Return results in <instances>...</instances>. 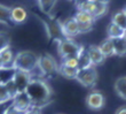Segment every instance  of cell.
Here are the masks:
<instances>
[{
	"label": "cell",
	"instance_id": "obj_1",
	"mask_svg": "<svg viewBox=\"0 0 126 114\" xmlns=\"http://www.w3.org/2000/svg\"><path fill=\"white\" fill-rule=\"evenodd\" d=\"M25 94L30 99L32 107L41 108L50 101L52 98V89L48 84L43 80H31L30 84L28 85Z\"/></svg>",
	"mask_w": 126,
	"mask_h": 114
},
{
	"label": "cell",
	"instance_id": "obj_2",
	"mask_svg": "<svg viewBox=\"0 0 126 114\" xmlns=\"http://www.w3.org/2000/svg\"><path fill=\"white\" fill-rule=\"evenodd\" d=\"M38 59L39 57L31 51H22L15 55L14 70L24 71L31 75L36 69H38Z\"/></svg>",
	"mask_w": 126,
	"mask_h": 114
},
{
	"label": "cell",
	"instance_id": "obj_3",
	"mask_svg": "<svg viewBox=\"0 0 126 114\" xmlns=\"http://www.w3.org/2000/svg\"><path fill=\"white\" fill-rule=\"evenodd\" d=\"M57 52L61 59L69 57H78L79 53L84 50V46L77 44L75 40L72 39H66V38H62V39L57 40Z\"/></svg>",
	"mask_w": 126,
	"mask_h": 114
},
{
	"label": "cell",
	"instance_id": "obj_4",
	"mask_svg": "<svg viewBox=\"0 0 126 114\" xmlns=\"http://www.w3.org/2000/svg\"><path fill=\"white\" fill-rule=\"evenodd\" d=\"M38 68L41 75H53L59 73V65L53 55L45 53L38 59Z\"/></svg>",
	"mask_w": 126,
	"mask_h": 114
},
{
	"label": "cell",
	"instance_id": "obj_5",
	"mask_svg": "<svg viewBox=\"0 0 126 114\" xmlns=\"http://www.w3.org/2000/svg\"><path fill=\"white\" fill-rule=\"evenodd\" d=\"M97 80H99V75H97V70L94 66L87 68V69L78 70V74L76 76L77 82H79L85 88H93L97 83Z\"/></svg>",
	"mask_w": 126,
	"mask_h": 114
},
{
	"label": "cell",
	"instance_id": "obj_6",
	"mask_svg": "<svg viewBox=\"0 0 126 114\" xmlns=\"http://www.w3.org/2000/svg\"><path fill=\"white\" fill-rule=\"evenodd\" d=\"M73 17H75V20L78 23L80 34H86V32H90L92 30L95 20L93 19V16L91 14L86 13V12H83V10H78Z\"/></svg>",
	"mask_w": 126,
	"mask_h": 114
},
{
	"label": "cell",
	"instance_id": "obj_7",
	"mask_svg": "<svg viewBox=\"0 0 126 114\" xmlns=\"http://www.w3.org/2000/svg\"><path fill=\"white\" fill-rule=\"evenodd\" d=\"M61 30H62L63 37L66 39H71L75 38L76 36L80 34L79 32V27L77 21L75 20V17H68L66 20L61 22Z\"/></svg>",
	"mask_w": 126,
	"mask_h": 114
},
{
	"label": "cell",
	"instance_id": "obj_8",
	"mask_svg": "<svg viewBox=\"0 0 126 114\" xmlns=\"http://www.w3.org/2000/svg\"><path fill=\"white\" fill-rule=\"evenodd\" d=\"M104 104H106V98L101 91L94 90L87 94L86 105L92 111H100L101 108L104 107Z\"/></svg>",
	"mask_w": 126,
	"mask_h": 114
},
{
	"label": "cell",
	"instance_id": "obj_9",
	"mask_svg": "<svg viewBox=\"0 0 126 114\" xmlns=\"http://www.w3.org/2000/svg\"><path fill=\"white\" fill-rule=\"evenodd\" d=\"M31 75L28 74V73H24V71H20V70H15L13 74V81L15 85H16L17 90L20 93H23L27 90L28 85L30 84L31 82Z\"/></svg>",
	"mask_w": 126,
	"mask_h": 114
},
{
	"label": "cell",
	"instance_id": "obj_10",
	"mask_svg": "<svg viewBox=\"0 0 126 114\" xmlns=\"http://www.w3.org/2000/svg\"><path fill=\"white\" fill-rule=\"evenodd\" d=\"M12 101H13L12 105H13L14 107L17 108V110L21 112H24V113H27L29 110L32 108V104H31L30 99L28 98V96L25 94V92L18 93Z\"/></svg>",
	"mask_w": 126,
	"mask_h": 114
},
{
	"label": "cell",
	"instance_id": "obj_11",
	"mask_svg": "<svg viewBox=\"0 0 126 114\" xmlns=\"http://www.w3.org/2000/svg\"><path fill=\"white\" fill-rule=\"evenodd\" d=\"M87 54H88V57H90L91 61H92V64L93 66H99V65H102L104 61H106L107 58L104 57L100 50L99 45H90L88 48L86 50Z\"/></svg>",
	"mask_w": 126,
	"mask_h": 114
},
{
	"label": "cell",
	"instance_id": "obj_12",
	"mask_svg": "<svg viewBox=\"0 0 126 114\" xmlns=\"http://www.w3.org/2000/svg\"><path fill=\"white\" fill-rule=\"evenodd\" d=\"M28 17V13L25 8L21 6H15L10 9V22L16 24L23 23L24 21L27 20Z\"/></svg>",
	"mask_w": 126,
	"mask_h": 114
},
{
	"label": "cell",
	"instance_id": "obj_13",
	"mask_svg": "<svg viewBox=\"0 0 126 114\" xmlns=\"http://www.w3.org/2000/svg\"><path fill=\"white\" fill-rule=\"evenodd\" d=\"M0 58L2 61V69H14V60H15V55L13 54L12 50L6 48L0 52Z\"/></svg>",
	"mask_w": 126,
	"mask_h": 114
},
{
	"label": "cell",
	"instance_id": "obj_14",
	"mask_svg": "<svg viewBox=\"0 0 126 114\" xmlns=\"http://www.w3.org/2000/svg\"><path fill=\"white\" fill-rule=\"evenodd\" d=\"M125 32L126 31L122 28H119L118 25L113 24L112 22H110L107 27V35H108V38L111 40L115 39H119V38H124L125 37Z\"/></svg>",
	"mask_w": 126,
	"mask_h": 114
},
{
	"label": "cell",
	"instance_id": "obj_15",
	"mask_svg": "<svg viewBox=\"0 0 126 114\" xmlns=\"http://www.w3.org/2000/svg\"><path fill=\"white\" fill-rule=\"evenodd\" d=\"M108 12V1H93V9H92V16L94 20L106 15Z\"/></svg>",
	"mask_w": 126,
	"mask_h": 114
},
{
	"label": "cell",
	"instance_id": "obj_16",
	"mask_svg": "<svg viewBox=\"0 0 126 114\" xmlns=\"http://www.w3.org/2000/svg\"><path fill=\"white\" fill-rule=\"evenodd\" d=\"M113 89L118 97L122 98L123 100H126V76L118 77L115 82Z\"/></svg>",
	"mask_w": 126,
	"mask_h": 114
},
{
	"label": "cell",
	"instance_id": "obj_17",
	"mask_svg": "<svg viewBox=\"0 0 126 114\" xmlns=\"http://www.w3.org/2000/svg\"><path fill=\"white\" fill-rule=\"evenodd\" d=\"M91 67H93V64H92V61H91L86 50L84 48L79 53V55H78V70L87 69V68H91Z\"/></svg>",
	"mask_w": 126,
	"mask_h": 114
},
{
	"label": "cell",
	"instance_id": "obj_18",
	"mask_svg": "<svg viewBox=\"0 0 126 114\" xmlns=\"http://www.w3.org/2000/svg\"><path fill=\"white\" fill-rule=\"evenodd\" d=\"M100 50L102 52V54L104 55L106 58L108 57H112L115 55V48H113V42L109 38H107L102 42V43L99 45Z\"/></svg>",
	"mask_w": 126,
	"mask_h": 114
},
{
	"label": "cell",
	"instance_id": "obj_19",
	"mask_svg": "<svg viewBox=\"0 0 126 114\" xmlns=\"http://www.w3.org/2000/svg\"><path fill=\"white\" fill-rule=\"evenodd\" d=\"M59 74L61 76H63L64 78H68V80H76V76L78 74V69L77 68L65 67L63 65H60L59 66Z\"/></svg>",
	"mask_w": 126,
	"mask_h": 114
},
{
	"label": "cell",
	"instance_id": "obj_20",
	"mask_svg": "<svg viewBox=\"0 0 126 114\" xmlns=\"http://www.w3.org/2000/svg\"><path fill=\"white\" fill-rule=\"evenodd\" d=\"M113 42V48H115V55L118 57H126V40L125 38L115 39Z\"/></svg>",
	"mask_w": 126,
	"mask_h": 114
},
{
	"label": "cell",
	"instance_id": "obj_21",
	"mask_svg": "<svg viewBox=\"0 0 126 114\" xmlns=\"http://www.w3.org/2000/svg\"><path fill=\"white\" fill-rule=\"evenodd\" d=\"M111 22L126 31V16L124 15L123 10H120V12H116V13L113 14L112 19H111Z\"/></svg>",
	"mask_w": 126,
	"mask_h": 114
},
{
	"label": "cell",
	"instance_id": "obj_22",
	"mask_svg": "<svg viewBox=\"0 0 126 114\" xmlns=\"http://www.w3.org/2000/svg\"><path fill=\"white\" fill-rule=\"evenodd\" d=\"M3 84H5V88H6L7 92H8V94H9L10 99L13 100L14 98H15V97L17 96V94L20 93V92H18V90H17L16 85H15V83H14L13 76L10 77V78H8V80H7L6 82H3Z\"/></svg>",
	"mask_w": 126,
	"mask_h": 114
},
{
	"label": "cell",
	"instance_id": "obj_23",
	"mask_svg": "<svg viewBox=\"0 0 126 114\" xmlns=\"http://www.w3.org/2000/svg\"><path fill=\"white\" fill-rule=\"evenodd\" d=\"M55 6H56V1H54V0H50V1H38V7L40 8V10L44 14H47V15L52 14Z\"/></svg>",
	"mask_w": 126,
	"mask_h": 114
},
{
	"label": "cell",
	"instance_id": "obj_24",
	"mask_svg": "<svg viewBox=\"0 0 126 114\" xmlns=\"http://www.w3.org/2000/svg\"><path fill=\"white\" fill-rule=\"evenodd\" d=\"M10 9L9 7L0 5V22L3 24H7L10 22Z\"/></svg>",
	"mask_w": 126,
	"mask_h": 114
},
{
	"label": "cell",
	"instance_id": "obj_25",
	"mask_svg": "<svg viewBox=\"0 0 126 114\" xmlns=\"http://www.w3.org/2000/svg\"><path fill=\"white\" fill-rule=\"evenodd\" d=\"M10 47V37L6 31H0V52Z\"/></svg>",
	"mask_w": 126,
	"mask_h": 114
},
{
	"label": "cell",
	"instance_id": "obj_26",
	"mask_svg": "<svg viewBox=\"0 0 126 114\" xmlns=\"http://www.w3.org/2000/svg\"><path fill=\"white\" fill-rule=\"evenodd\" d=\"M61 65L65 66V67L77 68V69H78V57L64 58V59H62V62H61Z\"/></svg>",
	"mask_w": 126,
	"mask_h": 114
},
{
	"label": "cell",
	"instance_id": "obj_27",
	"mask_svg": "<svg viewBox=\"0 0 126 114\" xmlns=\"http://www.w3.org/2000/svg\"><path fill=\"white\" fill-rule=\"evenodd\" d=\"M9 100H12V99H10L9 94H8L6 88H5V84H3V82H0V104L7 103Z\"/></svg>",
	"mask_w": 126,
	"mask_h": 114
},
{
	"label": "cell",
	"instance_id": "obj_28",
	"mask_svg": "<svg viewBox=\"0 0 126 114\" xmlns=\"http://www.w3.org/2000/svg\"><path fill=\"white\" fill-rule=\"evenodd\" d=\"M2 114H25L24 112H21V111H18L17 108H15L13 106V105H10V106H8V107L3 111V113Z\"/></svg>",
	"mask_w": 126,
	"mask_h": 114
},
{
	"label": "cell",
	"instance_id": "obj_29",
	"mask_svg": "<svg viewBox=\"0 0 126 114\" xmlns=\"http://www.w3.org/2000/svg\"><path fill=\"white\" fill-rule=\"evenodd\" d=\"M115 114H126V105H123V106H120L116 112Z\"/></svg>",
	"mask_w": 126,
	"mask_h": 114
},
{
	"label": "cell",
	"instance_id": "obj_30",
	"mask_svg": "<svg viewBox=\"0 0 126 114\" xmlns=\"http://www.w3.org/2000/svg\"><path fill=\"white\" fill-rule=\"evenodd\" d=\"M25 114H41V112H40L39 108H34V107H32L31 110H29V111H28Z\"/></svg>",
	"mask_w": 126,
	"mask_h": 114
},
{
	"label": "cell",
	"instance_id": "obj_31",
	"mask_svg": "<svg viewBox=\"0 0 126 114\" xmlns=\"http://www.w3.org/2000/svg\"><path fill=\"white\" fill-rule=\"evenodd\" d=\"M2 69V61H1V58H0V70Z\"/></svg>",
	"mask_w": 126,
	"mask_h": 114
},
{
	"label": "cell",
	"instance_id": "obj_32",
	"mask_svg": "<svg viewBox=\"0 0 126 114\" xmlns=\"http://www.w3.org/2000/svg\"><path fill=\"white\" fill-rule=\"evenodd\" d=\"M123 13H124V15H125V16H126V6L124 7V9H123Z\"/></svg>",
	"mask_w": 126,
	"mask_h": 114
},
{
	"label": "cell",
	"instance_id": "obj_33",
	"mask_svg": "<svg viewBox=\"0 0 126 114\" xmlns=\"http://www.w3.org/2000/svg\"><path fill=\"white\" fill-rule=\"evenodd\" d=\"M124 38H125V40H126V32H125V37H124Z\"/></svg>",
	"mask_w": 126,
	"mask_h": 114
}]
</instances>
